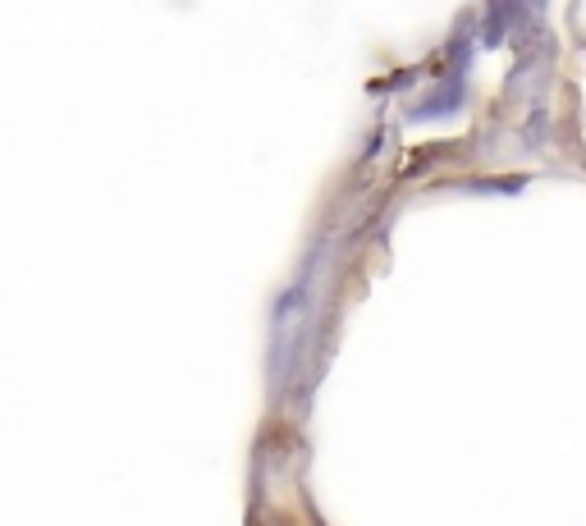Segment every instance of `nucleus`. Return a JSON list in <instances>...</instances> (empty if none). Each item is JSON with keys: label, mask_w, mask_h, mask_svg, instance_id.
Segmentation results:
<instances>
[]
</instances>
